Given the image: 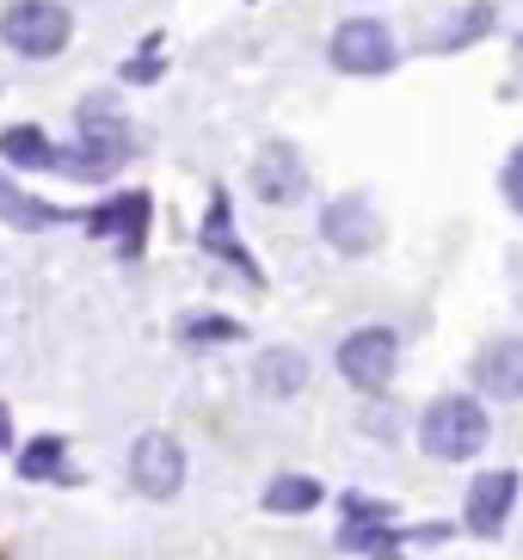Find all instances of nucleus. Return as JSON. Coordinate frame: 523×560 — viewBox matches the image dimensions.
<instances>
[{
  "instance_id": "obj_19",
  "label": "nucleus",
  "mask_w": 523,
  "mask_h": 560,
  "mask_svg": "<svg viewBox=\"0 0 523 560\" xmlns=\"http://www.w3.org/2000/svg\"><path fill=\"white\" fill-rule=\"evenodd\" d=\"M19 480H37V487H68L74 480V468H68V438L62 431H37L32 444L13 456Z\"/></svg>"
},
{
  "instance_id": "obj_24",
  "label": "nucleus",
  "mask_w": 523,
  "mask_h": 560,
  "mask_svg": "<svg viewBox=\"0 0 523 560\" xmlns=\"http://www.w3.org/2000/svg\"><path fill=\"white\" fill-rule=\"evenodd\" d=\"M0 450H13V412H7V400H0Z\"/></svg>"
},
{
  "instance_id": "obj_17",
  "label": "nucleus",
  "mask_w": 523,
  "mask_h": 560,
  "mask_svg": "<svg viewBox=\"0 0 523 560\" xmlns=\"http://www.w3.org/2000/svg\"><path fill=\"white\" fill-rule=\"evenodd\" d=\"M327 505V480L321 475H302V468H283L259 487V511L265 517H309V511Z\"/></svg>"
},
{
  "instance_id": "obj_21",
  "label": "nucleus",
  "mask_w": 523,
  "mask_h": 560,
  "mask_svg": "<svg viewBox=\"0 0 523 560\" xmlns=\"http://www.w3.org/2000/svg\"><path fill=\"white\" fill-rule=\"evenodd\" d=\"M499 198H505L511 215H523V136L511 142L505 161H499Z\"/></svg>"
},
{
  "instance_id": "obj_3",
  "label": "nucleus",
  "mask_w": 523,
  "mask_h": 560,
  "mask_svg": "<svg viewBox=\"0 0 523 560\" xmlns=\"http://www.w3.org/2000/svg\"><path fill=\"white\" fill-rule=\"evenodd\" d=\"M74 44V7L68 0H0V50L25 68L62 62Z\"/></svg>"
},
{
  "instance_id": "obj_23",
  "label": "nucleus",
  "mask_w": 523,
  "mask_h": 560,
  "mask_svg": "<svg viewBox=\"0 0 523 560\" xmlns=\"http://www.w3.org/2000/svg\"><path fill=\"white\" fill-rule=\"evenodd\" d=\"M339 511H345V517H394L388 499H370V493H345Z\"/></svg>"
},
{
  "instance_id": "obj_4",
  "label": "nucleus",
  "mask_w": 523,
  "mask_h": 560,
  "mask_svg": "<svg viewBox=\"0 0 523 560\" xmlns=\"http://www.w3.org/2000/svg\"><path fill=\"white\" fill-rule=\"evenodd\" d=\"M400 62H407L400 32L382 13H345L327 32V68L345 81H388Z\"/></svg>"
},
{
  "instance_id": "obj_14",
  "label": "nucleus",
  "mask_w": 523,
  "mask_h": 560,
  "mask_svg": "<svg viewBox=\"0 0 523 560\" xmlns=\"http://www.w3.org/2000/svg\"><path fill=\"white\" fill-rule=\"evenodd\" d=\"M492 32H499V0H456V7L431 25L426 50L431 56H462V50H480Z\"/></svg>"
},
{
  "instance_id": "obj_11",
  "label": "nucleus",
  "mask_w": 523,
  "mask_h": 560,
  "mask_svg": "<svg viewBox=\"0 0 523 560\" xmlns=\"http://www.w3.org/2000/svg\"><path fill=\"white\" fill-rule=\"evenodd\" d=\"M197 253L216 265H229V271H241V283H265V271L253 265V253H246L241 229H234V198L216 185L210 203H204V222H197Z\"/></svg>"
},
{
  "instance_id": "obj_12",
  "label": "nucleus",
  "mask_w": 523,
  "mask_h": 560,
  "mask_svg": "<svg viewBox=\"0 0 523 560\" xmlns=\"http://www.w3.org/2000/svg\"><path fill=\"white\" fill-rule=\"evenodd\" d=\"M81 215L86 210H68V203L37 198L19 173L0 166V229H13V234H56V229H81Z\"/></svg>"
},
{
  "instance_id": "obj_26",
  "label": "nucleus",
  "mask_w": 523,
  "mask_h": 560,
  "mask_svg": "<svg viewBox=\"0 0 523 560\" xmlns=\"http://www.w3.org/2000/svg\"><path fill=\"white\" fill-rule=\"evenodd\" d=\"M246 7H259V0H246Z\"/></svg>"
},
{
  "instance_id": "obj_8",
  "label": "nucleus",
  "mask_w": 523,
  "mask_h": 560,
  "mask_svg": "<svg viewBox=\"0 0 523 560\" xmlns=\"http://www.w3.org/2000/svg\"><path fill=\"white\" fill-rule=\"evenodd\" d=\"M246 191H253L265 210H295V203L314 191L309 154L295 149V142H283V136L259 142V149H253V161H246Z\"/></svg>"
},
{
  "instance_id": "obj_7",
  "label": "nucleus",
  "mask_w": 523,
  "mask_h": 560,
  "mask_svg": "<svg viewBox=\"0 0 523 560\" xmlns=\"http://www.w3.org/2000/svg\"><path fill=\"white\" fill-rule=\"evenodd\" d=\"M81 229L93 234L98 247H112V259L136 265L148 253V229H154V198H148L142 185H117L93 210L81 215Z\"/></svg>"
},
{
  "instance_id": "obj_10",
  "label": "nucleus",
  "mask_w": 523,
  "mask_h": 560,
  "mask_svg": "<svg viewBox=\"0 0 523 560\" xmlns=\"http://www.w3.org/2000/svg\"><path fill=\"white\" fill-rule=\"evenodd\" d=\"M518 499H523L518 468H480V475L468 480V493H462V529L480 536V542H499L505 524H511V511H518Z\"/></svg>"
},
{
  "instance_id": "obj_9",
  "label": "nucleus",
  "mask_w": 523,
  "mask_h": 560,
  "mask_svg": "<svg viewBox=\"0 0 523 560\" xmlns=\"http://www.w3.org/2000/svg\"><path fill=\"white\" fill-rule=\"evenodd\" d=\"M124 475L142 499L166 505V499L185 493V475H191V462H185V444L173 431H136L130 438V456H124Z\"/></svg>"
},
{
  "instance_id": "obj_5",
  "label": "nucleus",
  "mask_w": 523,
  "mask_h": 560,
  "mask_svg": "<svg viewBox=\"0 0 523 560\" xmlns=\"http://www.w3.org/2000/svg\"><path fill=\"white\" fill-rule=\"evenodd\" d=\"M333 370H339V382L351 388V395H388L394 376H400V332L388 327V320H363V327H351L333 346Z\"/></svg>"
},
{
  "instance_id": "obj_20",
  "label": "nucleus",
  "mask_w": 523,
  "mask_h": 560,
  "mask_svg": "<svg viewBox=\"0 0 523 560\" xmlns=\"http://www.w3.org/2000/svg\"><path fill=\"white\" fill-rule=\"evenodd\" d=\"M166 37L161 32H148L142 44H136V56H124V62H117V81L124 86H154L166 74V50H161Z\"/></svg>"
},
{
  "instance_id": "obj_2",
  "label": "nucleus",
  "mask_w": 523,
  "mask_h": 560,
  "mask_svg": "<svg viewBox=\"0 0 523 560\" xmlns=\"http://www.w3.org/2000/svg\"><path fill=\"white\" fill-rule=\"evenodd\" d=\"M412 444H419V456L443 462V468H468V462H480V456H487V444H492L487 400L462 395V388L431 395L426 407H419V419H412Z\"/></svg>"
},
{
  "instance_id": "obj_6",
  "label": "nucleus",
  "mask_w": 523,
  "mask_h": 560,
  "mask_svg": "<svg viewBox=\"0 0 523 560\" xmlns=\"http://www.w3.org/2000/svg\"><path fill=\"white\" fill-rule=\"evenodd\" d=\"M314 241L327 253H339V259H370V253H382V241H388V222H382L370 191H333V198H321V210H314Z\"/></svg>"
},
{
  "instance_id": "obj_18",
  "label": "nucleus",
  "mask_w": 523,
  "mask_h": 560,
  "mask_svg": "<svg viewBox=\"0 0 523 560\" xmlns=\"http://www.w3.org/2000/svg\"><path fill=\"white\" fill-rule=\"evenodd\" d=\"M173 339H179L185 351H222V346H241L246 339V320H234V314L222 308H191L173 320Z\"/></svg>"
},
{
  "instance_id": "obj_1",
  "label": "nucleus",
  "mask_w": 523,
  "mask_h": 560,
  "mask_svg": "<svg viewBox=\"0 0 523 560\" xmlns=\"http://www.w3.org/2000/svg\"><path fill=\"white\" fill-rule=\"evenodd\" d=\"M136 154H142V136H136L124 100L105 93V86H93V93H81V105H74V142H62V173H56V179L112 185Z\"/></svg>"
},
{
  "instance_id": "obj_25",
  "label": "nucleus",
  "mask_w": 523,
  "mask_h": 560,
  "mask_svg": "<svg viewBox=\"0 0 523 560\" xmlns=\"http://www.w3.org/2000/svg\"><path fill=\"white\" fill-rule=\"evenodd\" d=\"M511 68H518V81H523V25L511 32Z\"/></svg>"
},
{
  "instance_id": "obj_16",
  "label": "nucleus",
  "mask_w": 523,
  "mask_h": 560,
  "mask_svg": "<svg viewBox=\"0 0 523 560\" xmlns=\"http://www.w3.org/2000/svg\"><path fill=\"white\" fill-rule=\"evenodd\" d=\"M309 376H314V363H309V351H295V346H265L259 358H253V395L271 400V407L302 400Z\"/></svg>"
},
{
  "instance_id": "obj_15",
  "label": "nucleus",
  "mask_w": 523,
  "mask_h": 560,
  "mask_svg": "<svg viewBox=\"0 0 523 560\" xmlns=\"http://www.w3.org/2000/svg\"><path fill=\"white\" fill-rule=\"evenodd\" d=\"M0 166L19 179H56L62 173V142L44 124H7L0 130Z\"/></svg>"
},
{
  "instance_id": "obj_13",
  "label": "nucleus",
  "mask_w": 523,
  "mask_h": 560,
  "mask_svg": "<svg viewBox=\"0 0 523 560\" xmlns=\"http://www.w3.org/2000/svg\"><path fill=\"white\" fill-rule=\"evenodd\" d=\"M475 395L499 400V407H518L523 400V332H499L475 351Z\"/></svg>"
},
{
  "instance_id": "obj_22",
  "label": "nucleus",
  "mask_w": 523,
  "mask_h": 560,
  "mask_svg": "<svg viewBox=\"0 0 523 560\" xmlns=\"http://www.w3.org/2000/svg\"><path fill=\"white\" fill-rule=\"evenodd\" d=\"M456 536V524H443V517H426V524H407V548H443Z\"/></svg>"
}]
</instances>
